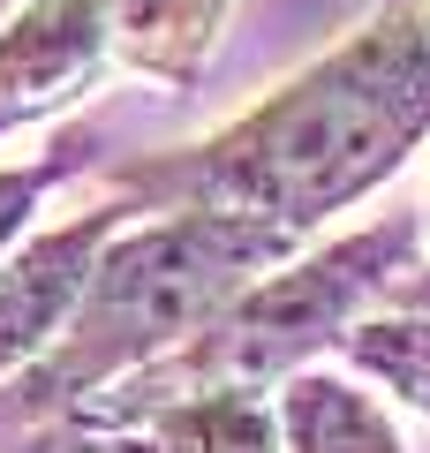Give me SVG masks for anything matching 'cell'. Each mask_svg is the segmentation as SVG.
<instances>
[{"label":"cell","mask_w":430,"mask_h":453,"mask_svg":"<svg viewBox=\"0 0 430 453\" xmlns=\"http://www.w3.org/2000/svg\"><path fill=\"white\" fill-rule=\"evenodd\" d=\"M113 68L106 0H31L0 23V136L68 113Z\"/></svg>","instance_id":"5b68a950"},{"label":"cell","mask_w":430,"mask_h":453,"mask_svg":"<svg viewBox=\"0 0 430 453\" xmlns=\"http://www.w3.org/2000/svg\"><path fill=\"white\" fill-rule=\"evenodd\" d=\"M128 219H143L128 196H98L91 211L46 226V234H23V242L0 257V386L23 378L53 340L68 333V318H76L83 288H91V273H98V250H106Z\"/></svg>","instance_id":"277c9868"},{"label":"cell","mask_w":430,"mask_h":453,"mask_svg":"<svg viewBox=\"0 0 430 453\" xmlns=\"http://www.w3.org/2000/svg\"><path fill=\"white\" fill-rule=\"evenodd\" d=\"M423 8H430V0H423Z\"/></svg>","instance_id":"5bb4252c"},{"label":"cell","mask_w":430,"mask_h":453,"mask_svg":"<svg viewBox=\"0 0 430 453\" xmlns=\"http://www.w3.org/2000/svg\"><path fill=\"white\" fill-rule=\"evenodd\" d=\"M340 356H348L355 378H378L400 408L430 416V310L423 303H378L370 318H355Z\"/></svg>","instance_id":"9c48e42d"},{"label":"cell","mask_w":430,"mask_h":453,"mask_svg":"<svg viewBox=\"0 0 430 453\" xmlns=\"http://www.w3.org/2000/svg\"><path fill=\"white\" fill-rule=\"evenodd\" d=\"M385 303H423V310H430V265H415V273L400 280V288L385 295Z\"/></svg>","instance_id":"7c38bea8"},{"label":"cell","mask_w":430,"mask_h":453,"mask_svg":"<svg viewBox=\"0 0 430 453\" xmlns=\"http://www.w3.org/2000/svg\"><path fill=\"white\" fill-rule=\"evenodd\" d=\"M16 8H31V0H0V23H8V16H16Z\"/></svg>","instance_id":"4fadbf2b"},{"label":"cell","mask_w":430,"mask_h":453,"mask_svg":"<svg viewBox=\"0 0 430 453\" xmlns=\"http://www.w3.org/2000/svg\"><path fill=\"white\" fill-rule=\"evenodd\" d=\"M91 159H98V136H61L46 159H31V166H0V257H8V250L31 234V211L46 204V196L61 189L68 174H83Z\"/></svg>","instance_id":"30bf717a"},{"label":"cell","mask_w":430,"mask_h":453,"mask_svg":"<svg viewBox=\"0 0 430 453\" xmlns=\"http://www.w3.org/2000/svg\"><path fill=\"white\" fill-rule=\"evenodd\" d=\"M272 401H280V453H408L400 423L385 416V401L340 371L310 363Z\"/></svg>","instance_id":"52a82bcc"},{"label":"cell","mask_w":430,"mask_h":453,"mask_svg":"<svg viewBox=\"0 0 430 453\" xmlns=\"http://www.w3.org/2000/svg\"><path fill=\"white\" fill-rule=\"evenodd\" d=\"M128 431H143L159 453H280V401L257 386L189 393V401L151 408Z\"/></svg>","instance_id":"ba28073f"},{"label":"cell","mask_w":430,"mask_h":453,"mask_svg":"<svg viewBox=\"0 0 430 453\" xmlns=\"http://www.w3.org/2000/svg\"><path fill=\"white\" fill-rule=\"evenodd\" d=\"M234 0H106V31H113V68L151 76L166 91L204 83L211 46L227 31Z\"/></svg>","instance_id":"8992f818"},{"label":"cell","mask_w":430,"mask_h":453,"mask_svg":"<svg viewBox=\"0 0 430 453\" xmlns=\"http://www.w3.org/2000/svg\"><path fill=\"white\" fill-rule=\"evenodd\" d=\"M31 453H159V446L143 431H98V423L61 416V423H46V431L31 438Z\"/></svg>","instance_id":"8fae6325"},{"label":"cell","mask_w":430,"mask_h":453,"mask_svg":"<svg viewBox=\"0 0 430 453\" xmlns=\"http://www.w3.org/2000/svg\"><path fill=\"white\" fill-rule=\"evenodd\" d=\"M295 226L250 219V211H151L128 219L83 288L68 333L23 378L0 393V423H61L83 401L113 393L121 378L166 363L189 348L234 295H250L265 273L295 265Z\"/></svg>","instance_id":"7a4b0ae2"},{"label":"cell","mask_w":430,"mask_h":453,"mask_svg":"<svg viewBox=\"0 0 430 453\" xmlns=\"http://www.w3.org/2000/svg\"><path fill=\"white\" fill-rule=\"evenodd\" d=\"M415 265H423V219H415L408 204L378 211L370 226H355L340 242H325V250H310V257L265 273L250 295H234L189 348H174L166 363H151V371L121 378L113 393L83 401L76 423L128 431V423H143L151 408L189 401V393H227V386L280 393L287 378L310 371L325 348H340V340L355 333V318H370Z\"/></svg>","instance_id":"3957f363"},{"label":"cell","mask_w":430,"mask_h":453,"mask_svg":"<svg viewBox=\"0 0 430 453\" xmlns=\"http://www.w3.org/2000/svg\"><path fill=\"white\" fill-rule=\"evenodd\" d=\"M430 144V8L385 0L355 38L287 76L242 121L181 151H136L113 166L106 196L151 211H250L318 234L333 211L363 204Z\"/></svg>","instance_id":"6da1fadb"}]
</instances>
